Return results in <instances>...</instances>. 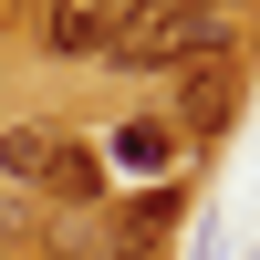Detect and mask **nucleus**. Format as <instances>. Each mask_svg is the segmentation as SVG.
<instances>
[{
    "label": "nucleus",
    "instance_id": "nucleus-2",
    "mask_svg": "<svg viewBox=\"0 0 260 260\" xmlns=\"http://www.w3.org/2000/svg\"><path fill=\"white\" fill-rule=\"evenodd\" d=\"M177 177H156L146 198H125V208H104V229H52V250H73V260H156L167 250V229H177Z\"/></svg>",
    "mask_w": 260,
    "mask_h": 260
},
{
    "label": "nucleus",
    "instance_id": "nucleus-9",
    "mask_svg": "<svg viewBox=\"0 0 260 260\" xmlns=\"http://www.w3.org/2000/svg\"><path fill=\"white\" fill-rule=\"evenodd\" d=\"M167 11H198V0H115V21H167Z\"/></svg>",
    "mask_w": 260,
    "mask_h": 260
},
{
    "label": "nucleus",
    "instance_id": "nucleus-4",
    "mask_svg": "<svg viewBox=\"0 0 260 260\" xmlns=\"http://www.w3.org/2000/svg\"><path fill=\"white\" fill-rule=\"evenodd\" d=\"M115 0H52V11H42V52L52 62H104L115 52Z\"/></svg>",
    "mask_w": 260,
    "mask_h": 260
},
{
    "label": "nucleus",
    "instance_id": "nucleus-3",
    "mask_svg": "<svg viewBox=\"0 0 260 260\" xmlns=\"http://www.w3.org/2000/svg\"><path fill=\"white\" fill-rule=\"evenodd\" d=\"M229 104H240V62H198V73H177V104H167V125H177V146H208L229 125Z\"/></svg>",
    "mask_w": 260,
    "mask_h": 260
},
{
    "label": "nucleus",
    "instance_id": "nucleus-1",
    "mask_svg": "<svg viewBox=\"0 0 260 260\" xmlns=\"http://www.w3.org/2000/svg\"><path fill=\"white\" fill-rule=\"evenodd\" d=\"M219 52H229V21L219 11H167V21H125L104 62H115V73H167V83H177V73H198V62H219Z\"/></svg>",
    "mask_w": 260,
    "mask_h": 260
},
{
    "label": "nucleus",
    "instance_id": "nucleus-6",
    "mask_svg": "<svg viewBox=\"0 0 260 260\" xmlns=\"http://www.w3.org/2000/svg\"><path fill=\"white\" fill-rule=\"evenodd\" d=\"M62 156H73V146H62V125H52V115H21L11 136H0V167H11V177H52Z\"/></svg>",
    "mask_w": 260,
    "mask_h": 260
},
{
    "label": "nucleus",
    "instance_id": "nucleus-8",
    "mask_svg": "<svg viewBox=\"0 0 260 260\" xmlns=\"http://www.w3.org/2000/svg\"><path fill=\"white\" fill-rule=\"evenodd\" d=\"M21 240H42V208L31 198H0V250H21Z\"/></svg>",
    "mask_w": 260,
    "mask_h": 260
},
{
    "label": "nucleus",
    "instance_id": "nucleus-5",
    "mask_svg": "<svg viewBox=\"0 0 260 260\" xmlns=\"http://www.w3.org/2000/svg\"><path fill=\"white\" fill-rule=\"evenodd\" d=\"M177 156L187 146H177V125H167V104L156 115H125L115 146H104V167H125V177H177Z\"/></svg>",
    "mask_w": 260,
    "mask_h": 260
},
{
    "label": "nucleus",
    "instance_id": "nucleus-7",
    "mask_svg": "<svg viewBox=\"0 0 260 260\" xmlns=\"http://www.w3.org/2000/svg\"><path fill=\"white\" fill-rule=\"evenodd\" d=\"M42 187L83 208V198H94V187H104V156H62V167H52V177H42Z\"/></svg>",
    "mask_w": 260,
    "mask_h": 260
}]
</instances>
